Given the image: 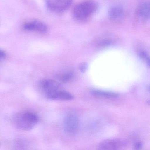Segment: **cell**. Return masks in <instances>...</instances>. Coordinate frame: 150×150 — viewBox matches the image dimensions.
<instances>
[{
    "instance_id": "obj_7",
    "label": "cell",
    "mask_w": 150,
    "mask_h": 150,
    "mask_svg": "<svg viewBox=\"0 0 150 150\" xmlns=\"http://www.w3.org/2000/svg\"><path fill=\"white\" fill-rule=\"evenodd\" d=\"M23 28L29 31L42 33H45L48 30L46 24L39 21H32L26 23L23 25Z\"/></svg>"
},
{
    "instance_id": "obj_16",
    "label": "cell",
    "mask_w": 150,
    "mask_h": 150,
    "mask_svg": "<svg viewBox=\"0 0 150 150\" xmlns=\"http://www.w3.org/2000/svg\"><path fill=\"white\" fill-rule=\"evenodd\" d=\"M6 56V52L4 51L0 50V59L5 58Z\"/></svg>"
},
{
    "instance_id": "obj_3",
    "label": "cell",
    "mask_w": 150,
    "mask_h": 150,
    "mask_svg": "<svg viewBox=\"0 0 150 150\" xmlns=\"http://www.w3.org/2000/svg\"><path fill=\"white\" fill-rule=\"evenodd\" d=\"M38 86L47 97L52 94L62 89L61 85L58 82L49 79L41 80L38 83Z\"/></svg>"
},
{
    "instance_id": "obj_9",
    "label": "cell",
    "mask_w": 150,
    "mask_h": 150,
    "mask_svg": "<svg viewBox=\"0 0 150 150\" xmlns=\"http://www.w3.org/2000/svg\"><path fill=\"white\" fill-rule=\"evenodd\" d=\"M109 16L113 21H118L124 15V10L121 5H115L111 7L108 11Z\"/></svg>"
},
{
    "instance_id": "obj_2",
    "label": "cell",
    "mask_w": 150,
    "mask_h": 150,
    "mask_svg": "<svg viewBox=\"0 0 150 150\" xmlns=\"http://www.w3.org/2000/svg\"><path fill=\"white\" fill-rule=\"evenodd\" d=\"M16 126L20 129L29 131L33 129L39 121L38 116L30 112L17 114L14 118Z\"/></svg>"
},
{
    "instance_id": "obj_4",
    "label": "cell",
    "mask_w": 150,
    "mask_h": 150,
    "mask_svg": "<svg viewBox=\"0 0 150 150\" xmlns=\"http://www.w3.org/2000/svg\"><path fill=\"white\" fill-rule=\"evenodd\" d=\"M79 121L78 117L73 113H68L64 119V129L70 135L75 134L78 132Z\"/></svg>"
},
{
    "instance_id": "obj_14",
    "label": "cell",
    "mask_w": 150,
    "mask_h": 150,
    "mask_svg": "<svg viewBox=\"0 0 150 150\" xmlns=\"http://www.w3.org/2000/svg\"><path fill=\"white\" fill-rule=\"evenodd\" d=\"M87 64L86 63H83L81 64L79 66V69L81 72L82 73H84L86 71L87 69Z\"/></svg>"
},
{
    "instance_id": "obj_10",
    "label": "cell",
    "mask_w": 150,
    "mask_h": 150,
    "mask_svg": "<svg viewBox=\"0 0 150 150\" xmlns=\"http://www.w3.org/2000/svg\"><path fill=\"white\" fill-rule=\"evenodd\" d=\"M47 98L52 100H71L73 99L74 96L71 93L62 89L49 96Z\"/></svg>"
},
{
    "instance_id": "obj_12",
    "label": "cell",
    "mask_w": 150,
    "mask_h": 150,
    "mask_svg": "<svg viewBox=\"0 0 150 150\" xmlns=\"http://www.w3.org/2000/svg\"><path fill=\"white\" fill-rule=\"evenodd\" d=\"M73 73L71 71H67L57 76L59 80L64 83H66L70 81L73 79Z\"/></svg>"
},
{
    "instance_id": "obj_11",
    "label": "cell",
    "mask_w": 150,
    "mask_h": 150,
    "mask_svg": "<svg viewBox=\"0 0 150 150\" xmlns=\"http://www.w3.org/2000/svg\"><path fill=\"white\" fill-rule=\"evenodd\" d=\"M92 93L96 96L108 98H108L111 99V98H116L118 96L117 93H116L114 92L103 91V90H98V89H94L92 90Z\"/></svg>"
},
{
    "instance_id": "obj_6",
    "label": "cell",
    "mask_w": 150,
    "mask_h": 150,
    "mask_svg": "<svg viewBox=\"0 0 150 150\" xmlns=\"http://www.w3.org/2000/svg\"><path fill=\"white\" fill-rule=\"evenodd\" d=\"M125 142L120 139H109L102 141L99 144L101 150H120L125 147Z\"/></svg>"
},
{
    "instance_id": "obj_8",
    "label": "cell",
    "mask_w": 150,
    "mask_h": 150,
    "mask_svg": "<svg viewBox=\"0 0 150 150\" xmlns=\"http://www.w3.org/2000/svg\"><path fill=\"white\" fill-rule=\"evenodd\" d=\"M136 13L137 17L140 21H147L150 18V3L147 2L141 3L136 9Z\"/></svg>"
},
{
    "instance_id": "obj_5",
    "label": "cell",
    "mask_w": 150,
    "mask_h": 150,
    "mask_svg": "<svg viewBox=\"0 0 150 150\" xmlns=\"http://www.w3.org/2000/svg\"><path fill=\"white\" fill-rule=\"evenodd\" d=\"M73 0H46L47 7L56 13H60L66 10L71 5Z\"/></svg>"
},
{
    "instance_id": "obj_15",
    "label": "cell",
    "mask_w": 150,
    "mask_h": 150,
    "mask_svg": "<svg viewBox=\"0 0 150 150\" xmlns=\"http://www.w3.org/2000/svg\"><path fill=\"white\" fill-rule=\"evenodd\" d=\"M142 146H143V144H142V142H140V141H138V142H136L135 145H134L135 149H137V150L141 149Z\"/></svg>"
},
{
    "instance_id": "obj_13",
    "label": "cell",
    "mask_w": 150,
    "mask_h": 150,
    "mask_svg": "<svg viewBox=\"0 0 150 150\" xmlns=\"http://www.w3.org/2000/svg\"><path fill=\"white\" fill-rule=\"evenodd\" d=\"M137 54L139 57L146 62L148 67L150 66V58L148 53L144 50H139L138 51Z\"/></svg>"
},
{
    "instance_id": "obj_1",
    "label": "cell",
    "mask_w": 150,
    "mask_h": 150,
    "mask_svg": "<svg viewBox=\"0 0 150 150\" xmlns=\"http://www.w3.org/2000/svg\"><path fill=\"white\" fill-rule=\"evenodd\" d=\"M98 5L92 1H87L75 6L73 11L74 17L79 21H83L91 17L97 10Z\"/></svg>"
}]
</instances>
